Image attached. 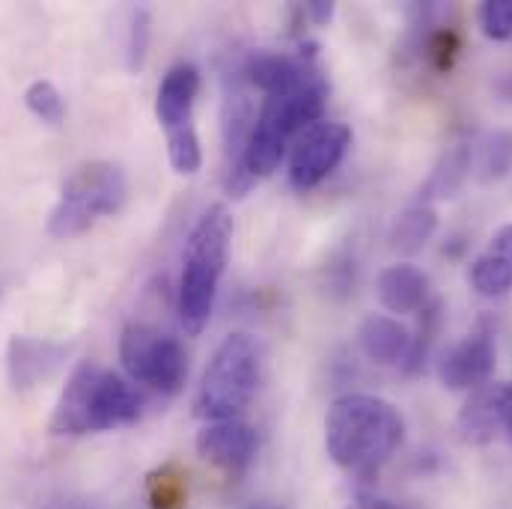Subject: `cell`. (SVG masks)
Masks as SVG:
<instances>
[{"label": "cell", "instance_id": "obj_1", "mask_svg": "<svg viewBox=\"0 0 512 509\" xmlns=\"http://www.w3.org/2000/svg\"><path fill=\"white\" fill-rule=\"evenodd\" d=\"M405 438V420L393 402L373 393L340 396L325 417V450L349 474H373Z\"/></svg>", "mask_w": 512, "mask_h": 509}, {"label": "cell", "instance_id": "obj_2", "mask_svg": "<svg viewBox=\"0 0 512 509\" xmlns=\"http://www.w3.org/2000/svg\"><path fill=\"white\" fill-rule=\"evenodd\" d=\"M143 414V396L117 373L96 361H81L63 387L51 432L54 435H96L131 426Z\"/></svg>", "mask_w": 512, "mask_h": 509}, {"label": "cell", "instance_id": "obj_3", "mask_svg": "<svg viewBox=\"0 0 512 509\" xmlns=\"http://www.w3.org/2000/svg\"><path fill=\"white\" fill-rule=\"evenodd\" d=\"M230 242H233V218L227 206L215 203L194 224L182 259L176 307H179V322L191 337L200 334L212 316L218 286L230 259Z\"/></svg>", "mask_w": 512, "mask_h": 509}, {"label": "cell", "instance_id": "obj_4", "mask_svg": "<svg viewBox=\"0 0 512 509\" xmlns=\"http://www.w3.org/2000/svg\"><path fill=\"white\" fill-rule=\"evenodd\" d=\"M265 349L248 331L230 334L218 352L212 355L194 399L197 417L206 423L215 420H239V414L251 405L256 387L262 382Z\"/></svg>", "mask_w": 512, "mask_h": 509}, {"label": "cell", "instance_id": "obj_5", "mask_svg": "<svg viewBox=\"0 0 512 509\" xmlns=\"http://www.w3.org/2000/svg\"><path fill=\"white\" fill-rule=\"evenodd\" d=\"M328 102V84L325 78H316L313 84L301 87L289 96H268L256 114L251 143H248V173L259 179L280 167L289 146L310 126L322 123Z\"/></svg>", "mask_w": 512, "mask_h": 509}, {"label": "cell", "instance_id": "obj_6", "mask_svg": "<svg viewBox=\"0 0 512 509\" xmlns=\"http://www.w3.org/2000/svg\"><path fill=\"white\" fill-rule=\"evenodd\" d=\"M126 194L128 179L120 164L87 161L63 182L48 218V233L54 239H75L102 218L117 215L126 203Z\"/></svg>", "mask_w": 512, "mask_h": 509}, {"label": "cell", "instance_id": "obj_7", "mask_svg": "<svg viewBox=\"0 0 512 509\" xmlns=\"http://www.w3.org/2000/svg\"><path fill=\"white\" fill-rule=\"evenodd\" d=\"M200 93V72L191 63H176L155 99V117L167 137V158L179 176H194L203 167V149L194 126V105Z\"/></svg>", "mask_w": 512, "mask_h": 509}, {"label": "cell", "instance_id": "obj_8", "mask_svg": "<svg viewBox=\"0 0 512 509\" xmlns=\"http://www.w3.org/2000/svg\"><path fill=\"white\" fill-rule=\"evenodd\" d=\"M120 361L128 379L155 393H176L188 376L185 346L149 325H128L120 337Z\"/></svg>", "mask_w": 512, "mask_h": 509}, {"label": "cell", "instance_id": "obj_9", "mask_svg": "<svg viewBox=\"0 0 512 509\" xmlns=\"http://www.w3.org/2000/svg\"><path fill=\"white\" fill-rule=\"evenodd\" d=\"M352 146V128L346 123H316L292 146L289 155V185L295 191H313L322 185L346 158Z\"/></svg>", "mask_w": 512, "mask_h": 509}, {"label": "cell", "instance_id": "obj_10", "mask_svg": "<svg viewBox=\"0 0 512 509\" xmlns=\"http://www.w3.org/2000/svg\"><path fill=\"white\" fill-rule=\"evenodd\" d=\"M495 364H498L495 337L489 331H474L438 355L435 373L447 390H477L489 384Z\"/></svg>", "mask_w": 512, "mask_h": 509}, {"label": "cell", "instance_id": "obj_11", "mask_svg": "<svg viewBox=\"0 0 512 509\" xmlns=\"http://www.w3.org/2000/svg\"><path fill=\"white\" fill-rule=\"evenodd\" d=\"M256 447V432L242 420H215L206 423L197 435V453L233 480L251 468Z\"/></svg>", "mask_w": 512, "mask_h": 509}, {"label": "cell", "instance_id": "obj_12", "mask_svg": "<svg viewBox=\"0 0 512 509\" xmlns=\"http://www.w3.org/2000/svg\"><path fill=\"white\" fill-rule=\"evenodd\" d=\"M256 111L248 96L227 99L224 108V185L233 197H245L256 179L248 173V143L254 131Z\"/></svg>", "mask_w": 512, "mask_h": 509}, {"label": "cell", "instance_id": "obj_13", "mask_svg": "<svg viewBox=\"0 0 512 509\" xmlns=\"http://www.w3.org/2000/svg\"><path fill=\"white\" fill-rule=\"evenodd\" d=\"M248 78L268 96H289L298 93L301 87L313 84L322 78L316 69V51H301V54H280V51H259L248 60Z\"/></svg>", "mask_w": 512, "mask_h": 509}, {"label": "cell", "instance_id": "obj_14", "mask_svg": "<svg viewBox=\"0 0 512 509\" xmlns=\"http://www.w3.org/2000/svg\"><path fill=\"white\" fill-rule=\"evenodd\" d=\"M69 349L54 340H39V337H12L9 352H6V370L9 384L15 390H30L36 384L48 382L66 361Z\"/></svg>", "mask_w": 512, "mask_h": 509}, {"label": "cell", "instance_id": "obj_15", "mask_svg": "<svg viewBox=\"0 0 512 509\" xmlns=\"http://www.w3.org/2000/svg\"><path fill=\"white\" fill-rule=\"evenodd\" d=\"M376 295L387 313L396 316L420 313L429 301V277L411 262L387 265L376 277Z\"/></svg>", "mask_w": 512, "mask_h": 509}, {"label": "cell", "instance_id": "obj_16", "mask_svg": "<svg viewBox=\"0 0 512 509\" xmlns=\"http://www.w3.org/2000/svg\"><path fill=\"white\" fill-rule=\"evenodd\" d=\"M468 280L483 298H501L512 292V224L501 227L486 251L471 262Z\"/></svg>", "mask_w": 512, "mask_h": 509}, {"label": "cell", "instance_id": "obj_17", "mask_svg": "<svg viewBox=\"0 0 512 509\" xmlns=\"http://www.w3.org/2000/svg\"><path fill=\"white\" fill-rule=\"evenodd\" d=\"M358 346L370 361L382 367H396L411 355V334L399 319L373 313L358 328Z\"/></svg>", "mask_w": 512, "mask_h": 509}, {"label": "cell", "instance_id": "obj_18", "mask_svg": "<svg viewBox=\"0 0 512 509\" xmlns=\"http://www.w3.org/2000/svg\"><path fill=\"white\" fill-rule=\"evenodd\" d=\"M435 227H438V212L429 203L408 206L405 212L396 215V221L390 227V245L405 254H414L432 239Z\"/></svg>", "mask_w": 512, "mask_h": 509}, {"label": "cell", "instance_id": "obj_19", "mask_svg": "<svg viewBox=\"0 0 512 509\" xmlns=\"http://www.w3.org/2000/svg\"><path fill=\"white\" fill-rule=\"evenodd\" d=\"M468 173H471V149L468 146H456V149L444 152V158L438 161V167L432 170V176L423 185V203L453 197L465 185Z\"/></svg>", "mask_w": 512, "mask_h": 509}, {"label": "cell", "instance_id": "obj_20", "mask_svg": "<svg viewBox=\"0 0 512 509\" xmlns=\"http://www.w3.org/2000/svg\"><path fill=\"white\" fill-rule=\"evenodd\" d=\"M24 105L27 111L42 120L45 126H63L66 120V102H63V93L51 84V81H33L24 93Z\"/></svg>", "mask_w": 512, "mask_h": 509}, {"label": "cell", "instance_id": "obj_21", "mask_svg": "<svg viewBox=\"0 0 512 509\" xmlns=\"http://www.w3.org/2000/svg\"><path fill=\"white\" fill-rule=\"evenodd\" d=\"M480 170L483 179L504 176L512 170V134H495L480 146Z\"/></svg>", "mask_w": 512, "mask_h": 509}, {"label": "cell", "instance_id": "obj_22", "mask_svg": "<svg viewBox=\"0 0 512 509\" xmlns=\"http://www.w3.org/2000/svg\"><path fill=\"white\" fill-rule=\"evenodd\" d=\"M480 24L489 39H512V0H489L480 9Z\"/></svg>", "mask_w": 512, "mask_h": 509}, {"label": "cell", "instance_id": "obj_23", "mask_svg": "<svg viewBox=\"0 0 512 509\" xmlns=\"http://www.w3.org/2000/svg\"><path fill=\"white\" fill-rule=\"evenodd\" d=\"M489 408L495 435L512 444V384H489Z\"/></svg>", "mask_w": 512, "mask_h": 509}, {"label": "cell", "instance_id": "obj_24", "mask_svg": "<svg viewBox=\"0 0 512 509\" xmlns=\"http://www.w3.org/2000/svg\"><path fill=\"white\" fill-rule=\"evenodd\" d=\"M146 45H149V15L146 9H137L131 15V24H128V42H126V57L128 69H140L143 66V57H146Z\"/></svg>", "mask_w": 512, "mask_h": 509}, {"label": "cell", "instance_id": "obj_25", "mask_svg": "<svg viewBox=\"0 0 512 509\" xmlns=\"http://www.w3.org/2000/svg\"><path fill=\"white\" fill-rule=\"evenodd\" d=\"M456 48H459V39H456L450 30H441V33H435V36L426 42V54H429V60H432L438 69H450V63H453V57H456Z\"/></svg>", "mask_w": 512, "mask_h": 509}, {"label": "cell", "instance_id": "obj_26", "mask_svg": "<svg viewBox=\"0 0 512 509\" xmlns=\"http://www.w3.org/2000/svg\"><path fill=\"white\" fill-rule=\"evenodd\" d=\"M304 15L313 21V24H328L331 18H334V3H325V0H313V3H307L304 6Z\"/></svg>", "mask_w": 512, "mask_h": 509}, {"label": "cell", "instance_id": "obj_27", "mask_svg": "<svg viewBox=\"0 0 512 509\" xmlns=\"http://www.w3.org/2000/svg\"><path fill=\"white\" fill-rule=\"evenodd\" d=\"M346 509H399L396 504H390V501H384V498H358V501H352Z\"/></svg>", "mask_w": 512, "mask_h": 509}, {"label": "cell", "instance_id": "obj_28", "mask_svg": "<svg viewBox=\"0 0 512 509\" xmlns=\"http://www.w3.org/2000/svg\"><path fill=\"white\" fill-rule=\"evenodd\" d=\"M501 93H504L507 99H512V75H510V78H504V81H501Z\"/></svg>", "mask_w": 512, "mask_h": 509}]
</instances>
